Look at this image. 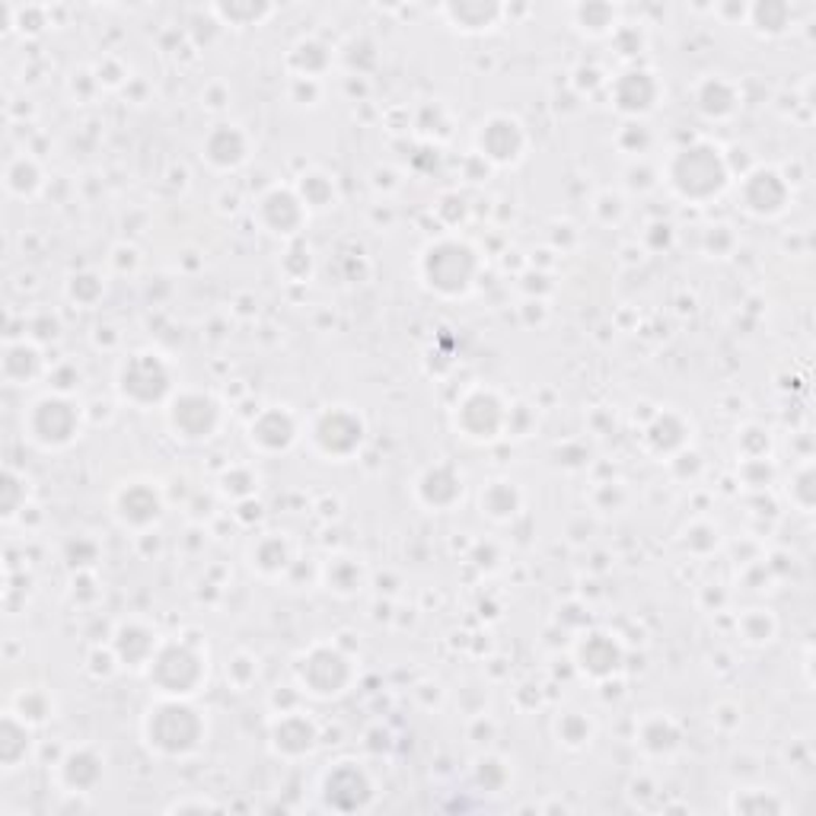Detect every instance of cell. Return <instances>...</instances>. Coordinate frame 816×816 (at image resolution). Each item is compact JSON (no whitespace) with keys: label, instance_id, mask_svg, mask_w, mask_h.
<instances>
[{"label":"cell","instance_id":"cell-4","mask_svg":"<svg viewBox=\"0 0 816 816\" xmlns=\"http://www.w3.org/2000/svg\"><path fill=\"white\" fill-rule=\"evenodd\" d=\"M613 99L628 115L651 112L661 99V80H657V74H651L644 67H628L613 84Z\"/></svg>","mask_w":816,"mask_h":816},{"label":"cell","instance_id":"cell-10","mask_svg":"<svg viewBox=\"0 0 816 816\" xmlns=\"http://www.w3.org/2000/svg\"><path fill=\"white\" fill-rule=\"evenodd\" d=\"M42 371V354L39 348L26 344V341H10L7 354H3V377L10 386H29L33 377H39Z\"/></svg>","mask_w":816,"mask_h":816},{"label":"cell","instance_id":"cell-7","mask_svg":"<svg viewBox=\"0 0 816 816\" xmlns=\"http://www.w3.org/2000/svg\"><path fill=\"white\" fill-rule=\"evenodd\" d=\"M481 150H485V156H491L498 163H517L520 150H524L520 122H514L507 115L488 118V125H481Z\"/></svg>","mask_w":816,"mask_h":816},{"label":"cell","instance_id":"cell-2","mask_svg":"<svg viewBox=\"0 0 816 816\" xmlns=\"http://www.w3.org/2000/svg\"><path fill=\"white\" fill-rule=\"evenodd\" d=\"M437 16L460 36H485L507 23V3L498 0H453L440 3Z\"/></svg>","mask_w":816,"mask_h":816},{"label":"cell","instance_id":"cell-3","mask_svg":"<svg viewBox=\"0 0 816 816\" xmlns=\"http://www.w3.org/2000/svg\"><path fill=\"white\" fill-rule=\"evenodd\" d=\"M431 255V288L443 290V293H460V290L469 285V272H473V252L466 246H456V242H447V246H437L428 252Z\"/></svg>","mask_w":816,"mask_h":816},{"label":"cell","instance_id":"cell-15","mask_svg":"<svg viewBox=\"0 0 816 816\" xmlns=\"http://www.w3.org/2000/svg\"><path fill=\"white\" fill-rule=\"evenodd\" d=\"M724 93H733L730 84H724L718 77H708L695 87V97H699V109L708 112V115H727V102H724Z\"/></svg>","mask_w":816,"mask_h":816},{"label":"cell","instance_id":"cell-5","mask_svg":"<svg viewBox=\"0 0 816 816\" xmlns=\"http://www.w3.org/2000/svg\"><path fill=\"white\" fill-rule=\"evenodd\" d=\"M568 20L580 36L587 39H606L623 26V7L603 3V0H587V3H572Z\"/></svg>","mask_w":816,"mask_h":816},{"label":"cell","instance_id":"cell-11","mask_svg":"<svg viewBox=\"0 0 816 816\" xmlns=\"http://www.w3.org/2000/svg\"><path fill=\"white\" fill-rule=\"evenodd\" d=\"M794 23V13L788 3L781 0H766V3H750V13H746V26H753L756 36L763 39H775L781 33H788V26Z\"/></svg>","mask_w":816,"mask_h":816},{"label":"cell","instance_id":"cell-17","mask_svg":"<svg viewBox=\"0 0 816 816\" xmlns=\"http://www.w3.org/2000/svg\"><path fill=\"white\" fill-rule=\"evenodd\" d=\"M746 13H750V3H718L715 7V16L730 26H746Z\"/></svg>","mask_w":816,"mask_h":816},{"label":"cell","instance_id":"cell-9","mask_svg":"<svg viewBox=\"0 0 816 816\" xmlns=\"http://www.w3.org/2000/svg\"><path fill=\"white\" fill-rule=\"evenodd\" d=\"M214 418H217V405L211 399H194V402H176L173 405V425L176 431L189 440H201V437H211V428H214Z\"/></svg>","mask_w":816,"mask_h":816},{"label":"cell","instance_id":"cell-8","mask_svg":"<svg viewBox=\"0 0 816 816\" xmlns=\"http://www.w3.org/2000/svg\"><path fill=\"white\" fill-rule=\"evenodd\" d=\"M332 61H336V54L319 39H300L288 54L290 74L300 80H319L332 67Z\"/></svg>","mask_w":816,"mask_h":816},{"label":"cell","instance_id":"cell-6","mask_svg":"<svg viewBox=\"0 0 816 816\" xmlns=\"http://www.w3.org/2000/svg\"><path fill=\"white\" fill-rule=\"evenodd\" d=\"M278 10L281 7L268 0H224V3H211L208 16L227 29H252V26H265Z\"/></svg>","mask_w":816,"mask_h":816},{"label":"cell","instance_id":"cell-14","mask_svg":"<svg viewBox=\"0 0 816 816\" xmlns=\"http://www.w3.org/2000/svg\"><path fill=\"white\" fill-rule=\"evenodd\" d=\"M39 186H42V170L36 166V160H29V156L10 160V166H7V189H10V194L29 198V194L39 192Z\"/></svg>","mask_w":816,"mask_h":816},{"label":"cell","instance_id":"cell-1","mask_svg":"<svg viewBox=\"0 0 816 816\" xmlns=\"http://www.w3.org/2000/svg\"><path fill=\"white\" fill-rule=\"evenodd\" d=\"M23 431L46 450H61L77 440L80 434V412L64 396H46L33 402L29 415L23 418Z\"/></svg>","mask_w":816,"mask_h":816},{"label":"cell","instance_id":"cell-13","mask_svg":"<svg viewBox=\"0 0 816 816\" xmlns=\"http://www.w3.org/2000/svg\"><path fill=\"white\" fill-rule=\"evenodd\" d=\"M344 415L348 412H326L323 418H319V425H316V443L323 447V453H329V456H344V453H351L361 440H354V437H344V428H341V422H344Z\"/></svg>","mask_w":816,"mask_h":816},{"label":"cell","instance_id":"cell-12","mask_svg":"<svg viewBox=\"0 0 816 816\" xmlns=\"http://www.w3.org/2000/svg\"><path fill=\"white\" fill-rule=\"evenodd\" d=\"M204 153H208V160H211L214 166L234 170V166H240L242 160H246V141H242V135L234 125H221V128L208 138Z\"/></svg>","mask_w":816,"mask_h":816},{"label":"cell","instance_id":"cell-16","mask_svg":"<svg viewBox=\"0 0 816 816\" xmlns=\"http://www.w3.org/2000/svg\"><path fill=\"white\" fill-rule=\"evenodd\" d=\"M46 26H51L49 7H36V3L23 7V3H16V33H23V36H39Z\"/></svg>","mask_w":816,"mask_h":816}]
</instances>
